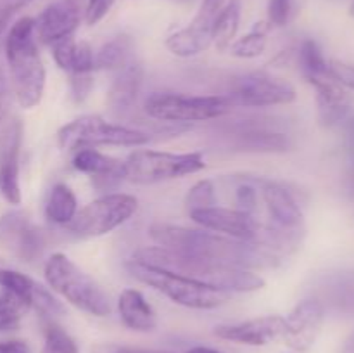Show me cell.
<instances>
[{
	"instance_id": "cell-43",
	"label": "cell",
	"mask_w": 354,
	"mask_h": 353,
	"mask_svg": "<svg viewBox=\"0 0 354 353\" xmlns=\"http://www.w3.org/2000/svg\"><path fill=\"white\" fill-rule=\"evenodd\" d=\"M349 187H351V190L354 192V161H353L351 173H349Z\"/></svg>"
},
{
	"instance_id": "cell-21",
	"label": "cell",
	"mask_w": 354,
	"mask_h": 353,
	"mask_svg": "<svg viewBox=\"0 0 354 353\" xmlns=\"http://www.w3.org/2000/svg\"><path fill=\"white\" fill-rule=\"evenodd\" d=\"M142 82H144V68L135 57L114 73V80L107 93L109 109L114 114H124L133 109V104L137 102L140 93Z\"/></svg>"
},
{
	"instance_id": "cell-28",
	"label": "cell",
	"mask_w": 354,
	"mask_h": 353,
	"mask_svg": "<svg viewBox=\"0 0 354 353\" xmlns=\"http://www.w3.org/2000/svg\"><path fill=\"white\" fill-rule=\"evenodd\" d=\"M299 64L304 76H328V61L325 59L320 45L311 38L301 44L299 47Z\"/></svg>"
},
{
	"instance_id": "cell-35",
	"label": "cell",
	"mask_w": 354,
	"mask_h": 353,
	"mask_svg": "<svg viewBox=\"0 0 354 353\" xmlns=\"http://www.w3.org/2000/svg\"><path fill=\"white\" fill-rule=\"evenodd\" d=\"M116 0H86L85 6V21L86 24L93 26L99 21H102L106 17V14L109 12L111 7Z\"/></svg>"
},
{
	"instance_id": "cell-38",
	"label": "cell",
	"mask_w": 354,
	"mask_h": 353,
	"mask_svg": "<svg viewBox=\"0 0 354 353\" xmlns=\"http://www.w3.org/2000/svg\"><path fill=\"white\" fill-rule=\"evenodd\" d=\"M0 353H30V348L24 341H2L0 343Z\"/></svg>"
},
{
	"instance_id": "cell-13",
	"label": "cell",
	"mask_w": 354,
	"mask_h": 353,
	"mask_svg": "<svg viewBox=\"0 0 354 353\" xmlns=\"http://www.w3.org/2000/svg\"><path fill=\"white\" fill-rule=\"evenodd\" d=\"M0 244L21 262L33 263L44 253L45 239L28 215L16 210L0 217Z\"/></svg>"
},
{
	"instance_id": "cell-37",
	"label": "cell",
	"mask_w": 354,
	"mask_h": 353,
	"mask_svg": "<svg viewBox=\"0 0 354 353\" xmlns=\"http://www.w3.org/2000/svg\"><path fill=\"white\" fill-rule=\"evenodd\" d=\"M24 3V0H0V35L9 24L10 17Z\"/></svg>"
},
{
	"instance_id": "cell-18",
	"label": "cell",
	"mask_w": 354,
	"mask_h": 353,
	"mask_svg": "<svg viewBox=\"0 0 354 353\" xmlns=\"http://www.w3.org/2000/svg\"><path fill=\"white\" fill-rule=\"evenodd\" d=\"M0 287L16 294L23 303L28 305V308H37L40 314L48 317L64 314L62 305L44 286L16 270L0 269Z\"/></svg>"
},
{
	"instance_id": "cell-24",
	"label": "cell",
	"mask_w": 354,
	"mask_h": 353,
	"mask_svg": "<svg viewBox=\"0 0 354 353\" xmlns=\"http://www.w3.org/2000/svg\"><path fill=\"white\" fill-rule=\"evenodd\" d=\"M318 293L328 307L346 314H354V272L327 273L318 282Z\"/></svg>"
},
{
	"instance_id": "cell-34",
	"label": "cell",
	"mask_w": 354,
	"mask_h": 353,
	"mask_svg": "<svg viewBox=\"0 0 354 353\" xmlns=\"http://www.w3.org/2000/svg\"><path fill=\"white\" fill-rule=\"evenodd\" d=\"M214 192H213V180H201L185 196L187 211L203 210V208L213 206Z\"/></svg>"
},
{
	"instance_id": "cell-9",
	"label": "cell",
	"mask_w": 354,
	"mask_h": 353,
	"mask_svg": "<svg viewBox=\"0 0 354 353\" xmlns=\"http://www.w3.org/2000/svg\"><path fill=\"white\" fill-rule=\"evenodd\" d=\"M137 210V197L130 194H106L76 211L75 218L66 227L75 237H99L130 220Z\"/></svg>"
},
{
	"instance_id": "cell-22",
	"label": "cell",
	"mask_w": 354,
	"mask_h": 353,
	"mask_svg": "<svg viewBox=\"0 0 354 353\" xmlns=\"http://www.w3.org/2000/svg\"><path fill=\"white\" fill-rule=\"evenodd\" d=\"M73 166L78 172L92 175L97 189L104 190L123 180V161L109 158L92 147L78 149L73 158Z\"/></svg>"
},
{
	"instance_id": "cell-4",
	"label": "cell",
	"mask_w": 354,
	"mask_h": 353,
	"mask_svg": "<svg viewBox=\"0 0 354 353\" xmlns=\"http://www.w3.org/2000/svg\"><path fill=\"white\" fill-rule=\"evenodd\" d=\"M45 279L52 289L86 314L106 317L113 310L109 296L102 287L62 253H55L47 260Z\"/></svg>"
},
{
	"instance_id": "cell-27",
	"label": "cell",
	"mask_w": 354,
	"mask_h": 353,
	"mask_svg": "<svg viewBox=\"0 0 354 353\" xmlns=\"http://www.w3.org/2000/svg\"><path fill=\"white\" fill-rule=\"evenodd\" d=\"M241 14L242 0H230L221 7L213 24V44L216 45L218 51H225L234 42L241 24Z\"/></svg>"
},
{
	"instance_id": "cell-46",
	"label": "cell",
	"mask_w": 354,
	"mask_h": 353,
	"mask_svg": "<svg viewBox=\"0 0 354 353\" xmlns=\"http://www.w3.org/2000/svg\"><path fill=\"white\" fill-rule=\"evenodd\" d=\"M24 2H30V0H24Z\"/></svg>"
},
{
	"instance_id": "cell-17",
	"label": "cell",
	"mask_w": 354,
	"mask_h": 353,
	"mask_svg": "<svg viewBox=\"0 0 354 353\" xmlns=\"http://www.w3.org/2000/svg\"><path fill=\"white\" fill-rule=\"evenodd\" d=\"M283 331H286V318L280 315H266L239 324L220 325L214 329V334L239 345L265 346L283 338Z\"/></svg>"
},
{
	"instance_id": "cell-32",
	"label": "cell",
	"mask_w": 354,
	"mask_h": 353,
	"mask_svg": "<svg viewBox=\"0 0 354 353\" xmlns=\"http://www.w3.org/2000/svg\"><path fill=\"white\" fill-rule=\"evenodd\" d=\"M303 0H270L268 23L272 26H289L301 12Z\"/></svg>"
},
{
	"instance_id": "cell-45",
	"label": "cell",
	"mask_w": 354,
	"mask_h": 353,
	"mask_svg": "<svg viewBox=\"0 0 354 353\" xmlns=\"http://www.w3.org/2000/svg\"><path fill=\"white\" fill-rule=\"evenodd\" d=\"M349 14H351V16H354V2L351 3V9H349Z\"/></svg>"
},
{
	"instance_id": "cell-16",
	"label": "cell",
	"mask_w": 354,
	"mask_h": 353,
	"mask_svg": "<svg viewBox=\"0 0 354 353\" xmlns=\"http://www.w3.org/2000/svg\"><path fill=\"white\" fill-rule=\"evenodd\" d=\"M325 308L317 298H308L296 305L286 318L283 339L296 352H306L317 341V336L324 324Z\"/></svg>"
},
{
	"instance_id": "cell-11",
	"label": "cell",
	"mask_w": 354,
	"mask_h": 353,
	"mask_svg": "<svg viewBox=\"0 0 354 353\" xmlns=\"http://www.w3.org/2000/svg\"><path fill=\"white\" fill-rule=\"evenodd\" d=\"M232 106L270 107L296 100V89L289 82L268 73H248L232 82L227 96Z\"/></svg>"
},
{
	"instance_id": "cell-1",
	"label": "cell",
	"mask_w": 354,
	"mask_h": 353,
	"mask_svg": "<svg viewBox=\"0 0 354 353\" xmlns=\"http://www.w3.org/2000/svg\"><path fill=\"white\" fill-rule=\"evenodd\" d=\"M149 235L161 248L237 266V269H270L275 266L280 258L279 253L265 246L239 241L206 228L199 230V228H187L180 225L154 224L149 228Z\"/></svg>"
},
{
	"instance_id": "cell-6",
	"label": "cell",
	"mask_w": 354,
	"mask_h": 353,
	"mask_svg": "<svg viewBox=\"0 0 354 353\" xmlns=\"http://www.w3.org/2000/svg\"><path fill=\"white\" fill-rule=\"evenodd\" d=\"M206 168L203 152H161L140 149L123 161V180L133 183H158L180 179Z\"/></svg>"
},
{
	"instance_id": "cell-14",
	"label": "cell",
	"mask_w": 354,
	"mask_h": 353,
	"mask_svg": "<svg viewBox=\"0 0 354 353\" xmlns=\"http://www.w3.org/2000/svg\"><path fill=\"white\" fill-rule=\"evenodd\" d=\"M190 218L203 228L239 241L261 246V230L258 224L241 211L225 206H209L190 211Z\"/></svg>"
},
{
	"instance_id": "cell-30",
	"label": "cell",
	"mask_w": 354,
	"mask_h": 353,
	"mask_svg": "<svg viewBox=\"0 0 354 353\" xmlns=\"http://www.w3.org/2000/svg\"><path fill=\"white\" fill-rule=\"evenodd\" d=\"M30 310L26 303L9 291H0V332H9L19 327L24 311Z\"/></svg>"
},
{
	"instance_id": "cell-5",
	"label": "cell",
	"mask_w": 354,
	"mask_h": 353,
	"mask_svg": "<svg viewBox=\"0 0 354 353\" xmlns=\"http://www.w3.org/2000/svg\"><path fill=\"white\" fill-rule=\"evenodd\" d=\"M127 269L131 273V277L154 287L156 291L162 293L166 298L182 305V307L196 308V310H211V308L221 307L230 300V293H227V291L196 282V280L156 269V266L144 265V263L135 262V260H130L127 263Z\"/></svg>"
},
{
	"instance_id": "cell-39",
	"label": "cell",
	"mask_w": 354,
	"mask_h": 353,
	"mask_svg": "<svg viewBox=\"0 0 354 353\" xmlns=\"http://www.w3.org/2000/svg\"><path fill=\"white\" fill-rule=\"evenodd\" d=\"M106 353H169L159 352V350H145V348H131V346H111L106 350Z\"/></svg>"
},
{
	"instance_id": "cell-44",
	"label": "cell",
	"mask_w": 354,
	"mask_h": 353,
	"mask_svg": "<svg viewBox=\"0 0 354 353\" xmlns=\"http://www.w3.org/2000/svg\"><path fill=\"white\" fill-rule=\"evenodd\" d=\"M175 2H178V3H192L194 0H175Z\"/></svg>"
},
{
	"instance_id": "cell-40",
	"label": "cell",
	"mask_w": 354,
	"mask_h": 353,
	"mask_svg": "<svg viewBox=\"0 0 354 353\" xmlns=\"http://www.w3.org/2000/svg\"><path fill=\"white\" fill-rule=\"evenodd\" d=\"M344 137L349 147L354 151V116L348 118V120L344 121Z\"/></svg>"
},
{
	"instance_id": "cell-15",
	"label": "cell",
	"mask_w": 354,
	"mask_h": 353,
	"mask_svg": "<svg viewBox=\"0 0 354 353\" xmlns=\"http://www.w3.org/2000/svg\"><path fill=\"white\" fill-rule=\"evenodd\" d=\"M83 0H57L50 3L38 21H35V31L41 44L54 45L64 38L73 37L82 23Z\"/></svg>"
},
{
	"instance_id": "cell-23",
	"label": "cell",
	"mask_w": 354,
	"mask_h": 353,
	"mask_svg": "<svg viewBox=\"0 0 354 353\" xmlns=\"http://www.w3.org/2000/svg\"><path fill=\"white\" fill-rule=\"evenodd\" d=\"M118 311L127 327L131 331L138 332H149L154 331L156 324V314L152 310L151 305L144 298V294L137 289H124L120 294L118 300Z\"/></svg>"
},
{
	"instance_id": "cell-36",
	"label": "cell",
	"mask_w": 354,
	"mask_h": 353,
	"mask_svg": "<svg viewBox=\"0 0 354 353\" xmlns=\"http://www.w3.org/2000/svg\"><path fill=\"white\" fill-rule=\"evenodd\" d=\"M328 75L341 85L354 90V66L346 64L342 61H330L328 62Z\"/></svg>"
},
{
	"instance_id": "cell-8",
	"label": "cell",
	"mask_w": 354,
	"mask_h": 353,
	"mask_svg": "<svg viewBox=\"0 0 354 353\" xmlns=\"http://www.w3.org/2000/svg\"><path fill=\"white\" fill-rule=\"evenodd\" d=\"M225 96H183L175 92H154L145 100V113L168 123H192L225 116L232 111Z\"/></svg>"
},
{
	"instance_id": "cell-25",
	"label": "cell",
	"mask_w": 354,
	"mask_h": 353,
	"mask_svg": "<svg viewBox=\"0 0 354 353\" xmlns=\"http://www.w3.org/2000/svg\"><path fill=\"white\" fill-rule=\"evenodd\" d=\"M78 211V201L71 187L66 183H55L48 194L45 204V215L55 225H68Z\"/></svg>"
},
{
	"instance_id": "cell-2",
	"label": "cell",
	"mask_w": 354,
	"mask_h": 353,
	"mask_svg": "<svg viewBox=\"0 0 354 353\" xmlns=\"http://www.w3.org/2000/svg\"><path fill=\"white\" fill-rule=\"evenodd\" d=\"M131 260L227 291V293H251L266 286L265 279L251 270L223 265V263L197 258V256L182 255V253L171 251L161 246L138 249Z\"/></svg>"
},
{
	"instance_id": "cell-10",
	"label": "cell",
	"mask_w": 354,
	"mask_h": 353,
	"mask_svg": "<svg viewBox=\"0 0 354 353\" xmlns=\"http://www.w3.org/2000/svg\"><path fill=\"white\" fill-rule=\"evenodd\" d=\"M223 135L234 151L286 152L292 145L287 128L268 118L237 120L223 128Z\"/></svg>"
},
{
	"instance_id": "cell-41",
	"label": "cell",
	"mask_w": 354,
	"mask_h": 353,
	"mask_svg": "<svg viewBox=\"0 0 354 353\" xmlns=\"http://www.w3.org/2000/svg\"><path fill=\"white\" fill-rule=\"evenodd\" d=\"M187 353H221V352H218V350L214 348H209V346H194V348H190Z\"/></svg>"
},
{
	"instance_id": "cell-7",
	"label": "cell",
	"mask_w": 354,
	"mask_h": 353,
	"mask_svg": "<svg viewBox=\"0 0 354 353\" xmlns=\"http://www.w3.org/2000/svg\"><path fill=\"white\" fill-rule=\"evenodd\" d=\"M59 145L66 151H78L92 145L137 147L151 142V134L123 125L109 123L100 116H82L64 125L57 134Z\"/></svg>"
},
{
	"instance_id": "cell-31",
	"label": "cell",
	"mask_w": 354,
	"mask_h": 353,
	"mask_svg": "<svg viewBox=\"0 0 354 353\" xmlns=\"http://www.w3.org/2000/svg\"><path fill=\"white\" fill-rule=\"evenodd\" d=\"M45 341L41 353H78L75 339L55 322H47L44 327Z\"/></svg>"
},
{
	"instance_id": "cell-3",
	"label": "cell",
	"mask_w": 354,
	"mask_h": 353,
	"mask_svg": "<svg viewBox=\"0 0 354 353\" xmlns=\"http://www.w3.org/2000/svg\"><path fill=\"white\" fill-rule=\"evenodd\" d=\"M6 61L14 97L24 109L35 107L45 90V68L37 45L33 17H21L6 38Z\"/></svg>"
},
{
	"instance_id": "cell-29",
	"label": "cell",
	"mask_w": 354,
	"mask_h": 353,
	"mask_svg": "<svg viewBox=\"0 0 354 353\" xmlns=\"http://www.w3.org/2000/svg\"><path fill=\"white\" fill-rule=\"evenodd\" d=\"M266 28L263 26H256L251 33L244 35L241 37L239 40L232 42L230 44V54L235 55V57H241V59H254L259 57V55L265 52L266 44H268V38H266Z\"/></svg>"
},
{
	"instance_id": "cell-33",
	"label": "cell",
	"mask_w": 354,
	"mask_h": 353,
	"mask_svg": "<svg viewBox=\"0 0 354 353\" xmlns=\"http://www.w3.org/2000/svg\"><path fill=\"white\" fill-rule=\"evenodd\" d=\"M93 69H95V55H93L92 47L86 42H76L71 68L68 73L71 76H83L92 75Z\"/></svg>"
},
{
	"instance_id": "cell-19",
	"label": "cell",
	"mask_w": 354,
	"mask_h": 353,
	"mask_svg": "<svg viewBox=\"0 0 354 353\" xmlns=\"http://www.w3.org/2000/svg\"><path fill=\"white\" fill-rule=\"evenodd\" d=\"M306 80L315 87V92H317L318 120L324 127H335L341 121L348 120L351 102L341 83L335 82L330 75L310 76Z\"/></svg>"
},
{
	"instance_id": "cell-12",
	"label": "cell",
	"mask_w": 354,
	"mask_h": 353,
	"mask_svg": "<svg viewBox=\"0 0 354 353\" xmlns=\"http://www.w3.org/2000/svg\"><path fill=\"white\" fill-rule=\"evenodd\" d=\"M23 127L7 109L0 107V194L10 204L21 203L19 149Z\"/></svg>"
},
{
	"instance_id": "cell-42",
	"label": "cell",
	"mask_w": 354,
	"mask_h": 353,
	"mask_svg": "<svg viewBox=\"0 0 354 353\" xmlns=\"http://www.w3.org/2000/svg\"><path fill=\"white\" fill-rule=\"evenodd\" d=\"M344 353H354V332H353L351 338L348 339V343H346Z\"/></svg>"
},
{
	"instance_id": "cell-26",
	"label": "cell",
	"mask_w": 354,
	"mask_h": 353,
	"mask_svg": "<svg viewBox=\"0 0 354 353\" xmlns=\"http://www.w3.org/2000/svg\"><path fill=\"white\" fill-rule=\"evenodd\" d=\"M135 59L133 40L127 35L113 38L100 47L95 55V68L116 73L124 64Z\"/></svg>"
},
{
	"instance_id": "cell-20",
	"label": "cell",
	"mask_w": 354,
	"mask_h": 353,
	"mask_svg": "<svg viewBox=\"0 0 354 353\" xmlns=\"http://www.w3.org/2000/svg\"><path fill=\"white\" fill-rule=\"evenodd\" d=\"M216 17L197 12L192 23L182 30L175 31L166 38V47L178 57H192L201 54L213 44V24Z\"/></svg>"
}]
</instances>
